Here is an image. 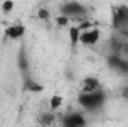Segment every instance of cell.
<instances>
[{"label": "cell", "instance_id": "cell-8", "mask_svg": "<svg viewBox=\"0 0 128 127\" xmlns=\"http://www.w3.org/2000/svg\"><path fill=\"white\" fill-rule=\"evenodd\" d=\"M100 88V84L96 78H86L84 79V88L82 91H92V90H98Z\"/></svg>", "mask_w": 128, "mask_h": 127}, {"label": "cell", "instance_id": "cell-1", "mask_svg": "<svg viewBox=\"0 0 128 127\" xmlns=\"http://www.w3.org/2000/svg\"><path fill=\"white\" fill-rule=\"evenodd\" d=\"M106 102V94L104 91L92 90V91H80L78 96V103L88 112H96L98 111Z\"/></svg>", "mask_w": 128, "mask_h": 127}, {"label": "cell", "instance_id": "cell-13", "mask_svg": "<svg viewBox=\"0 0 128 127\" xmlns=\"http://www.w3.org/2000/svg\"><path fill=\"white\" fill-rule=\"evenodd\" d=\"M39 18H40V20H48V18H49V14H48V11H45V9H40V11H39Z\"/></svg>", "mask_w": 128, "mask_h": 127}, {"label": "cell", "instance_id": "cell-10", "mask_svg": "<svg viewBox=\"0 0 128 127\" xmlns=\"http://www.w3.org/2000/svg\"><path fill=\"white\" fill-rule=\"evenodd\" d=\"M61 103H63V97L61 96H52L51 97V109L54 111V109H58L60 106H61Z\"/></svg>", "mask_w": 128, "mask_h": 127}, {"label": "cell", "instance_id": "cell-12", "mask_svg": "<svg viewBox=\"0 0 128 127\" xmlns=\"http://www.w3.org/2000/svg\"><path fill=\"white\" fill-rule=\"evenodd\" d=\"M68 21H70V20H68L67 17L61 15V14H60V17H57V24H58V26H67Z\"/></svg>", "mask_w": 128, "mask_h": 127}, {"label": "cell", "instance_id": "cell-3", "mask_svg": "<svg viewBox=\"0 0 128 127\" xmlns=\"http://www.w3.org/2000/svg\"><path fill=\"white\" fill-rule=\"evenodd\" d=\"M112 27L116 32H127L128 33V8L121 6L113 12L112 17Z\"/></svg>", "mask_w": 128, "mask_h": 127}, {"label": "cell", "instance_id": "cell-9", "mask_svg": "<svg viewBox=\"0 0 128 127\" xmlns=\"http://www.w3.org/2000/svg\"><path fill=\"white\" fill-rule=\"evenodd\" d=\"M80 27H72L70 29V40L72 43H78L79 42V36H80Z\"/></svg>", "mask_w": 128, "mask_h": 127}, {"label": "cell", "instance_id": "cell-2", "mask_svg": "<svg viewBox=\"0 0 128 127\" xmlns=\"http://www.w3.org/2000/svg\"><path fill=\"white\" fill-rule=\"evenodd\" d=\"M60 14L64 15V17H67L68 20H80V21H84L82 18L86 17L88 9L82 3L72 0V2H66L63 6L60 8Z\"/></svg>", "mask_w": 128, "mask_h": 127}, {"label": "cell", "instance_id": "cell-6", "mask_svg": "<svg viewBox=\"0 0 128 127\" xmlns=\"http://www.w3.org/2000/svg\"><path fill=\"white\" fill-rule=\"evenodd\" d=\"M85 118L82 114L79 112H72V114H67L63 117V124L66 127H82L85 126Z\"/></svg>", "mask_w": 128, "mask_h": 127}, {"label": "cell", "instance_id": "cell-7", "mask_svg": "<svg viewBox=\"0 0 128 127\" xmlns=\"http://www.w3.org/2000/svg\"><path fill=\"white\" fill-rule=\"evenodd\" d=\"M26 34V26L22 24H12L4 29V36L10 40H18Z\"/></svg>", "mask_w": 128, "mask_h": 127}, {"label": "cell", "instance_id": "cell-4", "mask_svg": "<svg viewBox=\"0 0 128 127\" xmlns=\"http://www.w3.org/2000/svg\"><path fill=\"white\" fill-rule=\"evenodd\" d=\"M107 64L112 70H115L116 73L119 75H124V76H128V58L121 54H110L107 55Z\"/></svg>", "mask_w": 128, "mask_h": 127}, {"label": "cell", "instance_id": "cell-5", "mask_svg": "<svg viewBox=\"0 0 128 127\" xmlns=\"http://www.w3.org/2000/svg\"><path fill=\"white\" fill-rule=\"evenodd\" d=\"M100 39V30L98 29H85L80 32V36H79V42L85 46H92L96 45Z\"/></svg>", "mask_w": 128, "mask_h": 127}, {"label": "cell", "instance_id": "cell-11", "mask_svg": "<svg viewBox=\"0 0 128 127\" xmlns=\"http://www.w3.org/2000/svg\"><path fill=\"white\" fill-rule=\"evenodd\" d=\"M2 9H3V12H10L12 9H14V0H4L3 2V5H2Z\"/></svg>", "mask_w": 128, "mask_h": 127}]
</instances>
